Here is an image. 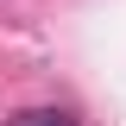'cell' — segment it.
I'll use <instances>...</instances> for the list:
<instances>
[{"label":"cell","instance_id":"cell-1","mask_svg":"<svg viewBox=\"0 0 126 126\" xmlns=\"http://www.w3.org/2000/svg\"><path fill=\"white\" fill-rule=\"evenodd\" d=\"M13 126H76V120L57 107H25V113H13Z\"/></svg>","mask_w":126,"mask_h":126}]
</instances>
